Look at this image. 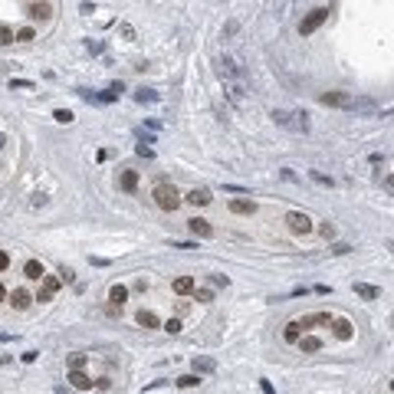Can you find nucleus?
I'll return each instance as SVG.
<instances>
[{"label":"nucleus","instance_id":"nucleus-37","mask_svg":"<svg viewBox=\"0 0 394 394\" xmlns=\"http://www.w3.org/2000/svg\"><path fill=\"white\" fill-rule=\"evenodd\" d=\"M53 299V293H46V289H40V296H36V302H49Z\"/></svg>","mask_w":394,"mask_h":394},{"label":"nucleus","instance_id":"nucleus-12","mask_svg":"<svg viewBox=\"0 0 394 394\" xmlns=\"http://www.w3.org/2000/svg\"><path fill=\"white\" fill-rule=\"evenodd\" d=\"M30 17H33V20H49V17H53V10H49V3L36 0V3L30 7Z\"/></svg>","mask_w":394,"mask_h":394},{"label":"nucleus","instance_id":"nucleus-27","mask_svg":"<svg viewBox=\"0 0 394 394\" xmlns=\"http://www.w3.org/2000/svg\"><path fill=\"white\" fill-rule=\"evenodd\" d=\"M53 119H56V122H63V125H69V122H73V112H69V109H56V112H53Z\"/></svg>","mask_w":394,"mask_h":394},{"label":"nucleus","instance_id":"nucleus-32","mask_svg":"<svg viewBox=\"0 0 394 394\" xmlns=\"http://www.w3.org/2000/svg\"><path fill=\"white\" fill-rule=\"evenodd\" d=\"M10 86H13V89H33V82H30V79H13Z\"/></svg>","mask_w":394,"mask_h":394},{"label":"nucleus","instance_id":"nucleus-26","mask_svg":"<svg viewBox=\"0 0 394 394\" xmlns=\"http://www.w3.org/2000/svg\"><path fill=\"white\" fill-rule=\"evenodd\" d=\"M135 98H138V102H154V98H158V92H151V89H138V92H135Z\"/></svg>","mask_w":394,"mask_h":394},{"label":"nucleus","instance_id":"nucleus-40","mask_svg":"<svg viewBox=\"0 0 394 394\" xmlns=\"http://www.w3.org/2000/svg\"><path fill=\"white\" fill-rule=\"evenodd\" d=\"M260 388H263V394H276V391H273V384H270V381H263Z\"/></svg>","mask_w":394,"mask_h":394},{"label":"nucleus","instance_id":"nucleus-28","mask_svg":"<svg viewBox=\"0 0 394 394\" xmlns=\"http://www.w3.org/2000/svg\"><path fill=\"white\" fill-rule=\"evenodd\" d=\"M164 332H168V335H177V332H181V322H177V319H168V322H164Z\"/></svg>","mask_w":394,"mask_h":394},{"label":"nucleus","instance_id":"nucleus-41","mask_svg":"<svg viewBox=\"0 0 394 394\" xmlns=\"http://www.w3.org/2000/svg\"><path fill=\"white\" fill-rule=\"evenodd\" d=\"M3 299H7V289H3V283H0V302H3Z\"/></svg>","mask_w":394,"mask_h":394},{"label":"nucleus","instance_id":"nucleus-24","mask_svg":"<svg viewBox=\"0 0 394 394\" xmlns=\"http://www.w3.org/2000/svg\"><path fill=\"white\" fill-rule=\"evenodd\" d=\"M59 286H63V279H59V276H46V273H43V289H46V293H56Z\"/></svg>","mask_w":394,"mask_h":394},{"label":"nucleus","instance_id":"nucleus-35","mask_svg":"<svg viewBox=\"0 0 394 394\" xmlns=\"http://www.w3.org/2000/svg\"><path fill=\"white\" fill-rule=\"evenodd\" d=\"M135 151H138V154H142V158H151V154H154V151H151V148H148V145H145V142H142V145H138V148H135Z\"/></svg>","mask_w":394,"mask_h":394},{"label":"nucleus","instance_id":"nucleus-36","mask_svg":"<svg viewBox=\"0 0 394 394\" xmlns=\"http://www.w3.org/2000/svg\"><path fill=\"white\" fill-rule=\"evenodd\" d=\"M319 233H322V237H332V233H335V227H332V223H322V227H319Z\"/></svg>","mask_w":394,"mask_h":394},{"label":"nucleus","instance_id":"nucleus-16","mask_svg":"<svg viewBox=\"0 0 394 394\" xmlns=\"http://www.w3.org/2000/svg\"><path fill=\"white\" fill-rule=\"evenodd\" d=\"M174 293H177V296L194 293V279H191V276H177V279H174Z\"/></svg>","mask_w":394,"mask_h":394},{"label":"nucleus","instance_id":"nucleus-38","mask_svg":"<svg viewBox=\"0 0 394 394\" xmlns=\"http://www.w3.org/2000/svg\"><path fill=\"white\" fill-rule=\"evenodd\" d=\"M59 276H63V283H73V276H76V273H73V270H66V266H63V273H59Z\"/></svg>","mask_w":394,"mask_h":394},{"label":"nucleus","instance_id":"nucleus-5","mask_svg":"<svg viewBox=\"0 0 394 394\" xmlns=\"http://www.w3.org/2000/svg\"><path fill=\"white\" fill-rule=\"evenodd\" d=\"M286 223H289L293 233H309V230H312V220H309L306 214H299V210H293V214L286 217Z\"/></svg>","mask_w":394,"mask_h":394},{"label":"nucleus","instance_id":"nucleus-42","mask_svg":"<svg viewBox=\"0 0 394 394\" xmlns=\"http://www.w3.org/2000/svg\"><path fill=\"white\" fill-rule=\"evenodd\" d=\"M3 142H7V138H3V135H0V148H3Z\"/></svg>","mask_w":394,"mask_h":394},{"label":"nucleus","instance_id":"nucleus-17","mask_svg":"<svg viewBox=\"0 0 394 394\" xmlns=\"http://www.w3.org/2000/svg\"><path fill=\"white\" fill-rule=\"evenodd\" d=\"M119 184H122V191H135V187H138V174H135V171H122V177H119Z\"/></svg>","mask_w":394,"mask_h":394},{"label":"nucleus","instance_id":"nucleus-19","mask_svg":"<svg viewBox=\"0 0 394 394\" xmlns=\"http://www.w3.org/2000/svg\"><path fill=\"white\" fill-rule=\"evenodd\" d=\"M335 335H339L342 342L351 339V322H348V319H335Z\"/></svg>","mask_w":394,"mask_h":394},{"label":"nucleus","instance_id":"nucleus-25","mask_svg":"<svg viewBox=\"0 0 394 394\" xmlns=\"http://www.w3.org/2000/svg\"><path fill=\"white\" fill-rule=\"evenodd\" d=\"M10 43H13V30L0 23V46H10Z\"/></svg>","mask_w":394,"mask_h":394},{"label":"nucleus","instance_id":"nucleus-6","mask_svg":"<svg viewBox=\"0 0 394 394\" xmlns=\"http://www.w3.org/2000/svg\"><path fill=\"white\" fill-rule=\"evenodd\" d=\"M351 102L355 98L345 96V92H325L322 96V105H332V109H351Z\"/></svg>","mask_w":394,"mask_h":394},{"label":"nucleus","instance_id":"nucleus-33","mask_svg":"<svg viewBox=\"0 0 394 394\" xmlns=\"http://www.w3.org/2000/svg\"><path fill=\"white\" fill-rule=\"evenodd\" d=\"M119 30H122V36H125V40H135V30H131V26H128V23H122V26H119Z\"/></svg>","mask_w":394,"mask_h":394},{"label":"nucleus","instance_id":"nucleus-3","mask_svg":"<svg viewBox=\"0 0 394 394\" xmlns=\"http://www.w3.org/2000/svg\"><path fill=\"white\" fill-rule=\"evenodd\" d=\"M325 20H328V10H325V7H316V10L306 13V20L299 23V33H302V36H309V33H316Z\"/></svg>","mask_w":394,"mask_h":394},{"label":"nucleus","instance_id":"nucleus-9","mask_svg":"<svg viewBox=\"0 0 394 394\" xmlns=\"http://www.w3.org/2000/svg\"><path fill=\"white\" fill-rule=\"evenodd\" d=\"M332 319H328V312H312V316H302L299 319V328H312V325H328Z\"/></svg>","mask_w":394,"mask_h":394},{"label":"nucleus","instance_id":"nucleus-11","mask_svg":"<svg viewBox=\"0 0 394 394\" xmlns=\"http://www.w3.org/2000/svg\"><path fill=\"white\" fill-rule=\"evenodd\" d=\"M135 322H138L142 328H158V325H161V319L154 316V312H148V309H142V312L135 316Z\"/></svg>","mask_w":394,"mask_h":394},{"label":"nucleus","instance_id":"nucleus-34","mask_svg":"<svg viewBox=\"0 0 394 394\" xmlns=\"http://www.w3.org/2000/svg\"><path fill=\"white\" fill-rule=\"evenodd\" d=\"M197 299H200V302H210L214 293H210V289H197Z\"/></svg>","mask_w":394,"mask_h":394},{"label":"nucleus","instance_id":"nucleus-39","mask_svg":"<svg viewBox=\"0 0 394 394\" xmlns=\"http://www.w3.org/2000/svg\"><path fill=\"white\" fill-rule=\"evenodd\" d=\"M7 266H10V256H7V253H0V273H3Z\"/></svg>","mask_w":394,"mask_h":394},{"label":"nucleus","instance_id":"nucleus-14","mask_svg":"<svg viewBox=\"0 0 394 394\" xmlns=\"http://www.w3.org/2000/svg\"><path fill=\"white\" fill-rule=\"evenodd\" d=\"M355 293H358L361 299H381V289H378V286H368V283H355Z\"/></svg>","mask_w":394,"mask_h":394},{"label":"nucleus","instance_id":"nucleus-2","mask_svg":"<svg viewBox=\"0 0 394 394\" xmlns=\"http://www.w3.org/2000/svg\"><path fill=\"white\" fill-rule=\"evenodd\" d=\"M276 125L283 128H293V131H309V115L306 112H273Z\"/></svg>","mask_w":394,"mask_h":394},{"label":"nucleus","instance_id":"nucleus-23","mask_svg":"<svg viewBox=\"0 0 394 394\" xmlns=\"http://www.w3.org/2000/svg\"><path fill=\"white\" fill-rule=\"evenodd\" d=\"M200 384V374H181L177 378V388H197Z\"/></svg>","mask_w":394,"mask_h":394},{"label":"nucleus","instance_id":"nucleus-20","mask_svg":"<svg viewBox=\"0 0 394 394\" xmlns=\"http://www.w3.org/2000/svg\"><path fill=\"white\" fill-rule=\"evenodd\" d=\"M125 299H128V289H125V286H112V289H109V302H115V306H122Z\"/></svg>","mask_w":394,"mask_h":394},{"label":"nucleus","instance_id":"nucleus-30","mask_svg":"<svg viewBox=\"0 0 394 394\" xmlns=\"http://www.w3.org/2000/svg\"><path fill=\"white\" fill-rule=\"evenodd\" d=\"M312 181H316V184H325V187H332V177H325V174H319V171H312Z\"/></svg>","mask_w":394,"mask_h":394},{"label":"nucleus","instance_id":"nucleus-10","mask_svg":"<svg viewBox=\"0 0 394 394\" xmlns=\"http://www.w3.org/2000/svg\"><path fill=\"white\" fill-rule=\"evenodd\" d=\"M10 302H13V309H30L33 306V296L26 293V289H13V296H10Z\"/></svg>","mask_w":394,"mask_h":394},{"label":"nucleus","instance_id":"nucleus-22","mask_svg":"<svg viewBox=\"0 0 394 394\" xmlns=\"http://www.w3.org/2000/svg\"><path fill=\"white\" fill-rule=\"evenodd\" d=\"M214 368H217L214 358H194V371H214Z\"/></svg>","mask_w":394,"mask_h":394},{"label":"nucleus","instance_id":"nucleus-18","mask_svg":"<svg viewBox=\"0 0 394 394\" xmlns=\"http://www.w3.org/2000/svg\"><path fill=\"white\" fill-rule=\"evenodd\" d=\"M296 345H299L302 351H319V348H322V342H319L316 335H299V342H296Z\"/></svg>","mask_w":394,"mask_h":394},{"label":"nucleus","instance_id":"nucleus-21","mask_svg":"<svg viewBox=\"0 0 394 394\" xmlns=\"http://www.w3.org/2000/svg\"><path fill=\"white\" fill-rule=\"evenodd\" d=\"M299 335H302V328H299V322H289V325H286V332H283V339L289 342V345H296V342H299Z\"/></svg>","mask_w":394,"mask_h":394},{"label":"nucleus","instance_id":"nucleus-13","mask_svg":"<svg viewBox=\"0 0 394 394\" xmlns=\"http://www.w3.org/2000/svg\"><path fill=\"white\" fill-rule=\"evenodd\" d=\"M230 210H233V214H256V204H253V200H243V197H237V200H230Z\"/></svg>","mask_w":394,"mask_h":394},{"label":"nucleus","instance_id":"nucleus-29","mask_svg":"<svg viewBox=\"0 0 394 394\" xmlns=\"http://www.w3.org/2000/svg\"><path fill=\"white\" fill-rule=\"evenodd\" d=\"M13 40H20V43H30V40H33V30H30V26H23V30L17 33Z\"/></svg>","mask_w":394,"mask_h":394},{"label":"nucleus","instance_id":"nucleus-15","mask_svg":"<svg viewBox=\"0 0 394 394\" xmlns=\"http://www.w3.org/2000/svg\"><path fill=\"white\" fill-rule=\"evenodd\" d=\"M23 276H26V279H43V266H40V260H26Z\"/></svg>","mask_w":394,"mask_h":394},{"label":"nucleus","instance_id":"nucleus-7","mask_svg":"<svg viewBox=\"0 0 394 394\" xmlns=\"http://www.w3.org/2000/svg\"><path fill=\"white\" fill-rule=\"evenodd\" d=\"M184 200H187V204H194V207H207L214 197H210V191H207V187H194V191H191V194H187Z\"/></svg>","mask_w":394,"mask_h":394},{"label":"nucleus","instance_id":"nucleus-4","mask_svg":"<svg viewBox=\"0 0 394 394\" xmlns=\"http://www.w3.org/2000/svg\"><path fill=\"white\" fill-rule=\"evenodd\" d=\"M66 381H73V388H79V391H89V388L96 384L82 368H69V371H66Z\"/></svg>","mask_w":394,"mask_h":394},{"label":"nucleus","instance_id":"nucleus-1","mask_svg":"<svg viewBox=\"0 0 394 394\" xmlns=\"http://www.w3.org/2000/svg\"><path fill=\"white\" fill-rule=\"evenodd\" d=\"M154 204L161 210H177L181 207V194H177L174 184H158L154 187Z\"/></svg>","mask_w":394,"mask_h":394},{"label":"nucleus","instance_id":"nucleus-31","mask_svg":"<svg viewBox=\"0 0 394 394\" xmlns=\"http://www.w3.org/2000/svg\"><path fill=\"white\" fill-rule=\"evenodd\" d=\"M82 365H86V355H73L69 358V368H82Z\"/></svg>","mask_w":394,"mask_h":394},{"label":"nucleus","instance_id":"nucleus-8","mask_svg":"<svg viewBox=\"0 0 394 394\" xmlns=\"http://www.w3.org/2000/svg\"><path fill=\"white\" fill-rule=\"evenodd\" d=\"M187 230H191L194 237H214V227H210L207 220H200V217H191V220H187Z\"/></svg>","mask_w":394,"mask_h":394}]
</instances>
